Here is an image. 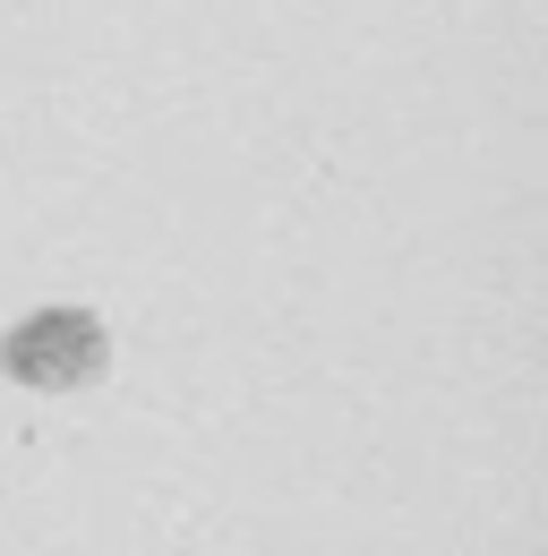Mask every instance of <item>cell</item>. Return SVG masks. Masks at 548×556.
I'll use <instances>...</instances> for the list:
<instances>
[{
  "instance_id": "6da1fadb",
  "label": "cell",
  "mask_w": 548,
  "mask_h": 556,
  "mask_svg": "<svg viewBox=\"0 0 548 556\" xmlns=\"http://www.w3.org/2000/svg\"><path fill=\"white\" fill-rule=\"evenodd\" d=\"M0 377L26 394H95L112 377V326L77 300L26 308L17 326H0Z\"/></svg>"
}]
</instances>
